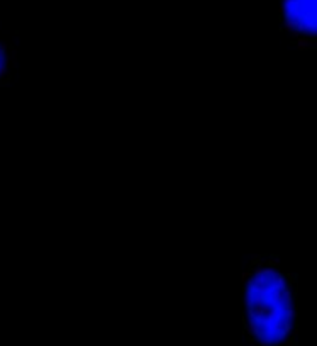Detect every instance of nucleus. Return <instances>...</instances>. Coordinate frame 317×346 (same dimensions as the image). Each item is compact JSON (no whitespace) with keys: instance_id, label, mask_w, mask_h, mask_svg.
Returning <instances> with one entry per match:
<instances>
[{"instance_id":"obj_2","label":"nucleus","mask_w":317,"mask_h":346,"mask_svg":"<svg viewBox=\"0 0 317 346\" xmlns=\"http://www.w3.org/2000/svg\"><path fill=\"white\" fill-rule=\"evenodd\" d=\"M284 16L294 31L317 34V0H285Z\"/></svg>"},{"instance_id":"obj_1","label":"nucleus","mask_w":317,"mask_h":346,"mask_svg":"<svg viewBox=\"0 0 317 346\" xmlns=\"http://www.w3.org/2000/svg\"><path fill=\"white\" fill-rule=\"evenodd\" d=\"M246 314L251 333L261 344H280L294 326V302L285 279L275 270L255 273L246 287Z\"/></svg>"},{"instance_id":"obj_3","label":"nucleus","mask_w":317,"mask_h":346,"mask_svg":"<svg viewBox=\"0 0 317 346\" xmlns=\"http://www.w3.org/2000/svg\"><path fill=\"white\" fill-rule=\"evenodd\" d=\"M4 68H6V54H4V49L0 46V75H2Z\"/></svg>"}]
</instances>
